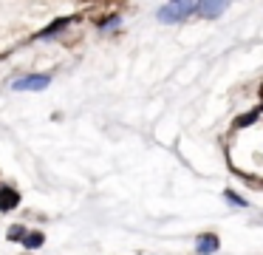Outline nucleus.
<instances>
[{"label": "nucleus", "instance_id": "1", "mask_svg": "<svg viewBox=\"0 0 263 255\" xmlns=\"http://www.w3.org/2000/svg\"><path fill=\"white\" fill-rule=\"evenodd\" d=\"M190 11H198V3H167L158 9V20H164V23H175V20L187 17Z\"/></svg>", "mask_w": 263, "mask_h": 255}, {"label": "nucleus", "instance_id": "2", "mask_svg": "<svg viewBox=\"0 0 263 255\" xmlns=\"http://www.w3.org/2000/svg\"><path fill=\"white\" fill-rule=\"evenodd\" d=\"M48 82H51V77H48V74H34V77L17 79L11 88H14V91H45V88H48Z\"/></svg>", "mask_w": 263, "mask_h": 255}, {"label": "nucleus", "instance_id": "3", "mask_svg": "<svg viewBox=\"0 0 263 255\" xmlns=\"http://www.w3.org/2000/svg\"><path fill=\"white\" fill-rule=\"evenodd\" d=\"M227 9V3L224 0H215V3H198V11H204V17H215L218 11Z\"/></svg>", "mask_w": 263, "mask_h": 255}, {"label": "nucleus", "instance_id": "4", "mask_svg": "<svg viewBox=\"0 0 263 255\" xmlns=\"http://www.w3.org/2000/svg\"><path fill=\"white\" fill-rule=\"evenodd\" d=\"M215 250H218V238H215V236H204L201 244H198V253L210 255V253H215Z\"/></svg>", "mask_w": 263, "mask_h": 255}, {"label": "nucleus", "instance_id": "5", "mask_svg": "<svg viewBox=\"0 0 263 255\" xmlns=\"http://www.w3.org/2000/svg\"><path fill=\"white\" fill-rule=\"evenodd\" d=\"M3 199H0V207H14V204H17V196L11 193V190H3Z\"/></svg>", "mask_w": 263, "mask_h": 255}, {"label": "nucleus", "instance_id": "6", "mask_svg": "<svg viewBox=\"0 0 263 255\" xmlns=\"http://www.w3.org/2000/svg\"><path fill=\"white\" fill-rule=\"evenodd\" d=\"M23 244H26V247H40V244H43V236H37V233H34V236H28Z\"/></svg>", "mask_w": 263, "mask_h": 255}]
</instances>
